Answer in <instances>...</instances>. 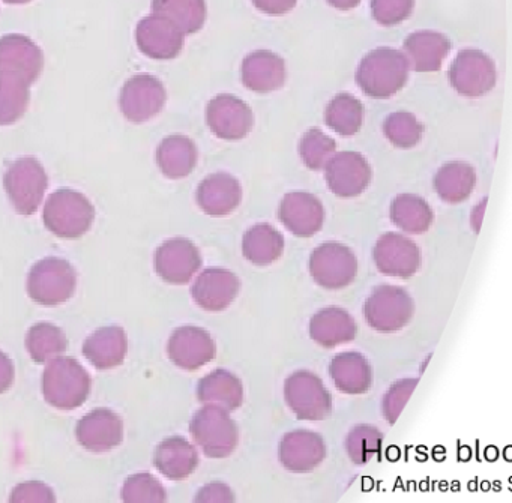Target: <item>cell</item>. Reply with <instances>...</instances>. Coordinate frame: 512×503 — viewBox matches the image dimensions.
Listing matches in <instances>:
<instances>
[{
  "instance_id": "cell-1",
  "label": "cell",
  "mask_w": 512,
  "mask_h": 503,
  "mask_svg": "<svg viewBox=\"0 0 512 503\" xmlns=\"http://www.w3.org/2000/svg\"><path fill=\"white\" fill-rule=\"evenodd\" d=\"M409 64L403 52L391 47H379L368 53L356 71V82L371 98H389L406 85Z\"/></svg>"
},
{
  "instance_id": "cell-2",
  "label": "cell",
  "mask_w": 512,
  "mask_h": 503,
  "mask_svg": "<svg viewBox=\"0 0 512 503\" xmlns=\"http://www.w3.org/2000/svg\"><path fill=\"white\" fill-rule=\"evenodd\" d=\"M88 371L70 356L53 358L44 370V398L56 409L73 410L88 400L91 392Z\"/></svg>"
},
{
  "instance_id": "cell-3",
  "label": "cell",
  "mask_w": 512,
  "mask_h": 503,
  "mask_svg": "<svg viewBox=\"0 0 512 503\" xmlns=\"http://www.w3.org/2000/svg\"><path fill=\"white\" fill-rule=\"evenodd\" d=\"M44 224L47 229L64 239L82 238L95 220V208L82 193L62 188L50 194L44 206Z\"/></svg>"
},
{
  "instance_id": "cell-4",
  "label": "cell",
  "mask_w": 512,
  "mask_h": 503,
  "mask_svg": "<svg viewBox=\"0 0 512 503\" xmlns=\"http://www.w3.org/2000/svg\"><path fill=\"white\" fill-rule=\"evenodd\" d=\"M191 436L209 458H227L239 443V430L229 412L217 404H206L194 415Z\"/></svg>"
},
{
  "instance_id": "cell-5",
  "label": "cell",
  "mask_w": 512,
  "mask_h": 503,
  "mask_svg": "<svg viewBox=\"0 0 512 503\" xmlns=\"http://www.w3.org/2000/svg\"><path fill=\"white\" fill-rule=\"evenodd\" d=\"M77 275L67 260L47 257L32 266L28 277V293L32 301L44 307H56L73 298Z\"/></svg>"
},
{
  "instance_id": "cell-6",
  "label": "cell",
  "mask_w": 512,
  "mask_h": 503,
  "mask_svg": "<svg viewBox=\"0 0 512 503\" xmlns=\"http://www.w3.org/2000/svg\"><path fill=\"white\" fill-rule=\"evenodd\" d=\"M415 304L403 287H374L364 305L365 322L377 332L392 334L401 331L412 320Z\"/></svg>"
},
{
  "instance_id": "cell-7",
  "label": "cell",
  "mask_w": 512,
  "mask_h": 503,
  "mask_svg": "<svg viewBox=\"0 0 512 503\" xmlns=\"http://www.w3.org/2000/svg\"><path fill=\"white\" fill-rule=\"evenodd\" d=\"M4 187L17 214L28 217L40 208L49 187V178L40 161L25 157L8 167Z\"/></svg>"
},
{
  "instance_id": "cell-8",
  "label": "cell",
  "mask_w": 512,
  "mask_h": 503,
  "mask_svg": "<svg viewBox=\"0 0 512 503\" xmlns=\"http://www.w3.org/2000/svg\"><path fill=\"white\" fill-rule=\"evenodd\" d=\"M284 400L301 421H322L332 412V397L316 374L296 371L284 382Z\"/></svg>"
},
{
  "instance_id": "cell-9",
  "label": "cell",
  "mask_w": 512,
  "mask_h": 503,
  "mask_svg": "<svg viewBox=\"0 0 512 503\" xmlns=\"http://www.w3.org/2000/svg\"><path fill=\"white\" fill-rule=\"evenodd\" d=\"M311 277L323 289L340 290L353 283L358 274V260L346 245L325 242L311 254Z\"/></svg>"
},
{
  "instance_id": "cell-10",
  "label": "cell",
  "mask_w": 512,
  "mask_h": 503,
  "mask_svg": "<svg viewBox=\"0 0 512 503\" xmlns=\"http://www.w3.org/2000/svg\"><path fill=\"white\" fill-rule=\"evenodd\" d=\"M167 92L163 82L149 74H137L127 80L119 97V107L128 121L145 124L166 106Z\"/></svg>"
},
{
  "instance_id": "cell-11",
  "label": "cell",
  "mask_w": 512,
  "mask_h": 503,
  "mask_svg": "<svg viewBox=\"0 0 512 503\" xmlns=\"http://www.w3.org/2000/svg\"><path fill=\"white\" fill-rule=\"evenodd\" d=\"M449 80L463 97H484L496 85V67L481 50H463L452 62Z\"/></svg>"
},
{
  "instance_id": "cell-12",
  "label": "cell",
  "mask_w": 512,
  "mask_h": 503,
  "mask_svg": "<svg viewBox=\"0 0 512 503\" xmlns=\"http://www.w3.org/2000/svg\"><path fill=\"white\" fill-rule=\"evenodd\" d=\"M374 262L383 275L410 278L421 268V251L412 239L400 233L389 232L380 236L374 245Z\"/></svg>"
},
{
  "instance_id": "cell-13",
  "label": "cell",
  "mask_w": 512,
  "mask_h": 503,
  "mask_svg": "<svg viewBox=\"0 0 512 503\" xmlns=\"http://www.w3.org/2000/svg\"><path fill=\"white\" fill-rule=\"evenodd\" d=\"M325 178L335 196L343 199L358 197L370 185V164L358 152H338L326 163Z\"/></svg>"
},
{
  "instance_id": "cell-14",
  "label": "cell",
  "mask_w": 512,
  "mask_h": 503,
  "mask_svg": "<svg viewBox=\"0 0 512 503\" xmlns=\"http://www.w3.org/2000/svg\"><path fill=\"white\" fill-rule=\"evenodd\" d=\"M167 355L176 367L197 371L214 361L217 355L214 338L197 326H181L167 343Z\"/></svg>"
},
{
  "instance_id": "cell-15",
  "label": "cell",
  "mask_w": 512,
  "mask_h": 503,
  "mask_svg": "<svg viewBox=\"0 0 512 503\" xmlns=\"http://www.w3.org/2000/svg\"><path fill=\"white\" fill-rule=\"evenodd\" d=\"M155 271L166 283H190L202 266L199 248L185 238L170 239L158 247L155 253Z\"/></svg>"
},
{
  "instance_id": "cell-16",
  "label": "cell",
  "mask_w": 512,
  "mask_h": 503,
  "mask_svg": "<svg viewBox=\"0 0 512 503\" xmlns=\"http://www.w3.org/2000/svg\"><path fill=\"white\" fill-rule=\"evenodd\" d=\"M137 47L155 61L178 58L184 49L185 35L163 17L149 16L140 20L136 29Z\"/></svg>"
},
{
  "instance_id": "cell-17",
  "label": "cell",
  "mask_w": 512,
  "mask_h": 503,
  "mask_svg": "<svg viewBox=\"0 0 512 503\" xmlns=\"http://www.w3.org/2000/svg\"><path fill=\"white\" fill-rule=\"evenodd\" d=\"M206 121L215 136L224 140H241L253 128V112L247 103L233 95H218L209 101Z\"/></svg>"
},
{
  "instance_id": "cell-18",
  "label": "cell",
  "mask_w": 512,
  "mask_h": 503,
  "mask_svg": "<svg viewBox=\"0 0 512 503\" xmlns=\"http://www.w3.org/2000/svg\"><path fill=\"white\" fill-rule=\"evenodd\" d=\"M44 53L31 38L20 34L0 38V73L22 76L29 85L40 79Z\"/></svg>"
},
{
  "instance_id": "cell-19",
  "label": "cell",
  "mask_w": 512,
  "mask_h": 503,
  "mask_svg": "<svg viewBox=\"0 0 512 503\" xmlns=\"http://www.w3.org/2000/svg\"><path fill=\"white\" fill-rule=\"evenodd\" d=\"M278 457L289 472L310 473L325 460V442L314 431H290L281 439Z\"/></svg>"
},
{
  "instance_id": "cell-20",
  "label": "cell",
  "mask_w": 512,
  "mask_h": 503,
  "mask_svg": "<svg viewBox=\"0 0 512 503\" xmlns=\"http://www.w3.org/2000/svg\"><path fill=\"white\" fill-rule=\"evenodd\" d=\"M241 281L227 269H206L191 287L194 302L206 311H224L238 298Z\"/></svg>"
},
{
  "instance_id": "cell-21",
  "label": "cell",
  "mask_w": 512,
  "mask_h": 503,
  "mask_svg": "<svg viewBox=\"0 0 512 503\" xmlns=\"http://www.w3.org/2000/svg\"><path fill=\"white\" fill-rule=\"evenodd\" d=\"M76 436L80 445L88 451L107 452L121 445L124 424L112 410L97 409L80 419Z\"/></svg>"
},
{
  "instance_id": "cell-22",
  "label": "cell",
  "mask_w": 512,
  "mask_h": 503,
  "mask_svg": "<svg viewBox=\"0 0 512 503\" xmlns=\"http://www.w3.org/2000/svg\"><path fill=\"white\" fill-rule=\"evenodd\" d=\"M280 221L299 238H311L323 226L325 211L322 203L310 193H289L281 200Z\"/></svg>"
},
{
  "instance_id": "cell-23",
  "label": "cell",
  "mask_w": 512,
  "mask_h": 503,
  "mask_svg": "<svg viewBox=\"0 0 512 503\" xmlns=\"http://www.w3.org/2000/svg\"><path fill=\"white\" fill-rule=\"evenodd\" d=\"M403 50L409 70L434 73L440 70L442 62L449 55L451 41L439 32L419 31L406 38Z\"/></svg>"
},
{
  "instance_id": "cell-24",
  "label": "cell",
  "mask_w": 512,
  "mask_h": 503,
  "mask_svg": "<svg viewBox=\"0 0 512 503\" xmlns=\"http://www.w3.org/2000/svg\"><path fill=\"white\" fill-rule=\"evenodd\" d=\"M197 203L205 214L224 217L238 209L242 188L238 179L227 173L208 176L197 188Z\"/></svg>"
},
{
  "instance_id": "cell-25",
  "label": "cell",
  "mask_w": 512,
  "mask_h": 503,
  "mask_svg": "<svg viewBox=\"0 0 512 503\" xmlns=\"http://www.w3.org/2000/svg\"><path fill=\"white\" fill-rule=\"evenodd\" d=\"M310 337L325 349L343 346L355 340L358 334L353 317L340 307L322 308L310 320Z\"/></svg>"
},
{
  "instance_id": "cell-26",
  "label": "cell",
  "mask_w": 512,
  "mask_h": 503,
  "mask_svg": "<svg viewBox=\"0 0 512 503\" xmlns=\"http://www.w3.org/2000/svg\"><path fill=\"white\" fill-rule=\"evenodd\" d=\"M329 376L338 391L347 395H362L373 385L370 362L358 352L338 353L329 364Z\"/></svg>"
},
{
  "instance_id": "cell-27",
  "label": "cell",
  "mask_w": 512,
  "mask_h": 503,
  "mask_svg": "<svg viewBox=\"0 0 512 503\" xmlns=\"http://www.w3.org/2000/svg\"><path fill=\"white\" fill-rule=\"evenodd\" d=\"M128 352L127 334L119 326H104L86 338L83 355L98 370H110L124 362Z\"/></svg>"
},
{
  "instance_id": "cell-28",
  "label": "cell",
  "mask_w": 512,
  "mask_h": 503,
  "mask_svg": "<svg viewBox=\"0 0 512 503\" xmlns=\"http://www.w3.org/2000/svg\"><path fill=\"white\" fill-rule=\"evenodd\" d=\"M242 82L254 92L277 91L286 82V64L266 50L251 53L242 64Z\"/></svg>"
},
{
  "instance_id": "cell-29",
  "label": "cell",
  "mask_w": 512,
  "mask_h": 503,
  "mask_svg": "<svg viewBox=\"0 0 512 503\" xmlns=\"http://www.w3.org/2000/svg\"><path fill=\"white\" fill-rule=\"evenodd\" d=\"M154 464L161 475L172 481H182L193 475L199 466L196 448L181 436L169 437L158 445Z\"/></svg>"
},
{
  "instance_id": "cell-30",
  "label": "cell",
  "mask_w": 512,
  "mask_h": 503,
  "mask_svg": "<svg viewBox=\"0 0 512 503\" xmlns=\"http://www.w3.org/2000/svg\"><path fill=\"white\" fill-rule=\"evenodd\" d=\"M197 397L202 403L217 404L229 413L235 412L244 403V386L230 371L215 370L200 380Z\"/></svg>"
},
{
  "instance_id": "cell-31",
  "label": "cell",
  "mask_w": 512,
  "mask_h": 503,
  "mask_svg": "<svg viewBox=\"0 0 512 503\" xmlns=\"http://www.w3.org/2000/svg\"><path fill=\"white\" fill-rule=\"evenodd\" d=\"M157 163L167 178H187L197 164L196 145L193 140L179 134L166 137L158 146Z\"/></svg>"
},
{
  "instance_id": "cell-32",
  "label": "cell",
  "mask_w": 512,
  "mask_h": 503,
  "mask_svg": "<svg viewBox=\"0 0 512 503\" xmlns=\"http://www.w3.org/2000/svg\"><path fill=\"white\" fill-rule=\"evenodd\" d=\"M152 14L172 22L184 35L196 34L206 22L205 0H152Z\"/></svg>"
},
{
  "instance_id": "cell-33",
  "label": "cell",
  "mask_w": 512,
  "mask_h": 503,
  "mask_svg": "<svg viewBox=\"0 0 512 503\" xmlns=\"http://www.w3.org/2000/svg\"><path fill=\"white\" fill-rule=\"evenodd\" d=\"M242 251H244L245 259L253 265H272L283 254V235L269 224H256L245 233Z\"/></svg>"
},
{
  "instance_id": "cell-34",
  "label": "cell",
  "mask_w": 512,
  "mask_h": 503,
  "mask_svg": "<svg viewBox=\"0 0 512 503\" xmlns=\"http://www.w3.org/2000/svg\"><path fill=\"white\" fill-rule=\"evenodd\" d=\"M476 184V173L469 164L454 161L440 167L434 178V188L437 196L446 203L464 202L469 199Z\"/></svg>"
},
{
  "instance_id": "cell-35",
  "label": "cell",
  "mask_w": 512,
  "mask_h": 503,
  "mask_svg": "<svg viewBox=\"0 0 512 503\" xmlns=\"http://www.w3.org/2000/svg\"><path fill=\"white\" fill-rule=\"evenodd\" d=\"M391 220L400 230L413 235L427 232L434 214L428 203L415 194H400L391 203Z\"/></svg>"
},
{
  "instance_id": "cell-36",
  "label": "cell",
  "mask_w": 512,
  "mask_h": 503,
  "mask_svg": "<svg viewBox=\"0 0 512 503\" xmlns=\"http://www.w3.org/2000/svg\"><path fill=\"white\" fill-rule=\"evenodd\" d=\"M19 74L0 73V127L16 124L28 110L31 91Z\"/></svg>"
},
{
  "instance_id": "cell-37",
  "label": "cell",
  "mask_w": 512,
  "mask_h": 503,
  "mask_svg": "<svg viewBox=\"0 0 512 503\" xmlns=\"http://www.w3.org/2000/svg\"><path fill=\"white\" fill-rule=\"evenodd\" d=\"M26 347L37 364H46L68 349V340L64 331L58 326L49 322H40L29 329L26 335Z\"/></svg>"
},
{
  "instance_id": "cell-38",
  "label": "cell",
  "mask_w": 512,
  "mask_h": 503,
  "mask_svg": "<svg viewBox=\"0 0 512 503\" xmlns=\"http://www.w3.org/2000/svg\"><path fill=\"white\" fill-rule=\"evenodd\" d=\"M325 121L326 125L340 136H353L361 130L364 106L352 95H337L326 107Z\"/></svg>"
},
{
  "instance_id": "cell-39",
  "label": "cell",
  "mask_w": 512,
  "mask_h": 503,
  "mask_svg": "<svg viewBox=\"0 0 512 503\" xmlns=\"http://www.w3.org/2000/svg\"><path fill=\"white\" fill-rule=\"evenodd\" d=\"M383 433L373 425L361 424L352 428L346 437L347 455L355 464H367L382 452Z\"/></svg>"
},
{
  "instance_id": "cell-40",
  "label": "cell",
  "mask_w": 512,
  "mask_h": 503,
  "mask_svg": "<svg viewBox=\"0 0 512 503\" xmlns=\"http://www.w3.org/2000/svg\"><path fill=\"white\" fill-rule=\"evenodd\" d=\"M383 131L392 145L409 149L421 142L424 127L412 113L397 112L386 118Z\"/></svg>"
},
{
  "instance_id": "cell-41",
  "label": "cell",
  "mask_w": 512,
  "mask_h": 503,
  "mask_svg": "<svg viewBox=\"0 0 512 503\" xmlns=\"http://www.w3.org/2000/svg\"><path fill=\"white\" fill-rule=\"evenodd\" d=\"M299 154L308 169L322 170L335 154V142L317 128H311L301 139Z\"/></svg>"
},
{
  "instance_id": "cell-42",
  "label": "cell",
  "mask_w": 512,
  "mask_h": 503,
  "mask_svg": "<svg viewBox=\"0 0 512 503\" xmlns=\"http://www.w3.org/2000/svg\"><path fill=\"white\" fill-rule=\"evenodd\" d=\"M122 500L128 503H163L167 500L166 488L151 473H137L125 481Z\"/></svg>"
},
{
  "instance_id": "cell-43",
  "label": "cell",
  "mask_w": 512,
  "mask_h": 503,
  "mask_svg": "<svg viewBox=\"0 0 512 503\" xmlns=\"http://www.w3.org/2000/svg\"><path fill=\"white\" fill-rule=\"evenodd\" d=\"M415 0H371V14L382 26H395L409 19Z\"/></svg>"
},
{
  "instance_id": "cell-44",
  "label": "cell",
  "mask_w": 512,
  "mask_h": 503,
  "mask_svg": "<svg viewBox=\"0 0 512 503\" xmlns=\"http://www.w3.org/2000/svg\"><path fill=\"white\" fill-rule=\"evenodd\" d=\"M418 379H403L395 382L383 397L382 410L383 416L389 424H395L398 416L403 412L404 406L409 401L410 395L418 386Z\"/></svg>"
},
{
  "instance_id": "cell-45",
  "label": "cell",
  "mask_w": 512,
  "mask_h": 503,
  "mask_svg": "<svg viewBox=\"0 0 512 503\" xmlns=\"http://www.w3.org/2000/svg\"><path fill=\"white\" fill-rule=\"evenodd\" d=\"M11 502H56L55 493L43 482L31 481L17 485L11 494Z\"/></svg>"
},
{
  "instance_id": "cell-46",
  "label": "cell",
  "mask_w": 512,
  "mask_h": 503,
  "mask_svg": "<svg viewBox=\"0 0 512 503\" xmlns=\"http://www.w3.org/2000/svg\"><path fill=\"white\" fill-rule=\"evenodd\" d=\"M196 502H235V494L224 482H211V484L200 488Z\"/></svg>"
},
{
  "instance_id": "cell-47",
  "label": "cell",
  "mask_w": 512,
  "mask_h": 503,
  "mask_svg": "<svg viewBox=\"0 0 512 503\" xmlns=\"http://www.w3.org/2000/svg\"><path fill=\"white\" fill-rule=\"evenodd\" d=\"M298 0H253L254 7L268 16H284L296 7Z\"/></svg>"
},
{
  "instance_id": "cell-48",
  "label": "cell",
  "mask_w": 512,
  "mask_h": 503,
  "mask_svg": "<svg viewBox=\"0 0 512 503\" xmlns=\"http://www.w3.org/2000/svg\"><path fill=\"white\" fill-rule=\"evenodd\" d=\"M14 364L2 350H0V394H4L14 383Z\"/></svg>"
},
{
  "instance_id": "cell-49",
  "label": "cell",
  "mask_w": 512,
  "mask_h": 503,
  "mask_svg": "<svg viewBox=\"0 0 512 503\" xmlns=\"http://www.w3.org/2000/svg\"><path fill=\"white\" fill-rule=\"evenodd\" d=\"M487 199L482 200L481 203H479L478 206H476L475 209H473L472 212V229L473 232L479 233V230H481L482 226V220H484V214H485V206H487Z\"/></svg>"
},
{
  "instance_id": "cell-50",
  "label": "cell",
  "mask_w": 512,
  "mask_h": 503,
  "mask_svg": "<svg viewBox=\"0 0 512 503\" xmlns=\"http://www.w3.org/2000/svg\"><path fill=\"white\" fill-rule=\"evenodd\" d=\"M328 2L332 7L338 8V10L349 11L358 7L361 0H328Z\"/></svg>"
},
{
  "instance_id": "cell-51",
  "label": "cell",
  "mask_w": 512,
  "mask_h": 503,
  "mask_svg": "<svg viewBox=\"0 0 512 503\" xmlns=\"http://www.w3.org/2000/svg\"><path fill=\"white\" fill-rule=\"evenodd\" d=\"M5 4L10 5H25L29 4V2H32V0H4Z\"/></svg>"
}]
</instances>
